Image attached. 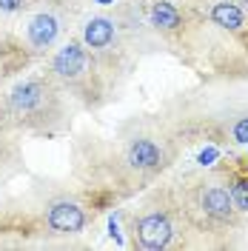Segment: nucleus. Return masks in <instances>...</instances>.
Listing matches in <instances>:
<instances>
[{
    "instance_id": "obj_13",
    "label": "nucleus",
    "mask_w": 248,
    "mask_h": 251,
    "mask_svg": "<svg viewBox=\"0 0 248 251\" xmlns=\"http://www.w3.org/2000/svg\"><path fill=\"white\" fill-rule=\"evenodd\" d=\"M240 6H243V9L248 12V0H240Z\"/></svg>"
},
{
    "instance_id": "obj_6",
    "label": "nucleus",
    "mask_w": 248,
    "mask_h": 251,
    "mask_svg": "<svg viewBox=\"0 0 248 251\" xmlns=\"http://www.w3.org/2000/svg\"><path fill=\"white\" fill-rule=\"evenodd\" d=\"M83 43L94 54V60L100 66V72L106 80L114 77V72H125V57L128 49L123 46L120 37V23L111 15H94L83 26Z\"/></svg>"
},
{
    "instance_id": "obj_10",
    "label": "nucleus",
    "mask_w": 248,
    "mask_h": 251,
    "mask_svg": "<svg viewBox=\"0 0 248 251\" xmlns=\"http://www.w3.org/2000/svg\"><path fill=\"white\" fill-rule=\"evenodd\" d=\"M228 188H231V200L237 205V211L246 217L248 214V174H234V177H228Z\"/></svg>"
},
{
    "instance_id": "obj_1",
    "label": "nucleus",
    "mask_w": 248,
    "mask_h": 251,
    "mask_svg": "<svg viewBox=\"0 0 248 251\" xmlns=\"http://www.w3.org/2000/svg\"><path fill=\"white\" fill-rule=\"evenodd\" d=\"M26 131H0V237L51 240L49 214L66 197H89L97 205L94 191L80 169L57 174L37 169L26 160Z\"/></svg>"
},
{
    "instance_id": "obj_5",
    "label": "nucleus",
    "mask_w": 248,
    "mask_h": 251,
    "mask_svg": "<svg viewBox=\"0 0 248 251\" xmlns=\"http://www.w3.org/2000/svg\"><path fill=\"white\" fill-rule=\"evenodd\" d=\"M46 72L72 97V103H77L89 111L100 109L106 103L109 80L100 72L94 54L86 49L83 40H66L60 49H54L49 57Z\"/></svg>"
},
{
    "instance_id": "obj_8",
    "label": "nucleus",
    "mask_w": 248,
    "mask_h": 251,
    "mask_svg": "<svg viewBox=\"0 0 248 251\" xmlns=\"http://www.w3.org/2000/svg\"><path fill=\"white\" fill-rule=\"evenodd\" d=\"M146 23L163 40L180 43V37H183V31L188 26V9L171 3V0H149V6H146Z\"/></svg>"
},
{
    "instance_id": "obj_2",
    "label": "nucleus",
    "mask_w": 248,
    "mask_h": 251,
    "mask_svg": "<svg viewBox=\"0 0 248 251\" xmlns=\"http://www.w3.org/2000/svg\"><path fill=\"white\" fill-rule=\"evenodd\" d=\"M69 103L72 97L46 69L20 77L0 92V131L63 134L69 128Z\"/></svg>"
},
{
    "instance_id": "obj_4",
    "label": "nucleus",
    "mask_w": 248,
    "mask_h": 251,
    "mask_svg": "<svg viewBox=\"0 0 248 251\" xmlns=\"http://www.w3.org/2000/svg\"><path fill=\"white\" fill-rule=\"evenodd\" d=\"M125 234L128 243L140 251H166L191 246V231L180 214L171 183L143 191L134 208L125 211Z\"/></svg>"
},
{
    "instance_id": "obj_12",
    "label": "nucleus",
    "mask_w": 248,
    "mask_h": 251,
    "mask_svg": "<svg viewBox=\"0 0 248 251\" xmlns=\"http://www.w3.org/2000/svg\"><path fill=\"white\" fill-rule=\"evenodd\" d=\"M6 77H12V72L6 69V63L0 60V83H3V80H6Z\"/></svg>"
},
{
    "instance_id": "obj_3",
    "label": "nucleus",
    "mask_w": 248,
    "mask_h": 251,
    "mask_svg": "<svg viewBox=\"0 0 248 251\" xmlns=\"http://www.w3.org/2000/svg\"><path fill=\"white\" fill-rule=\"evenodd\" d=\"M180 214L186 220L191 237H220L237 234L243 228V214L237 211L228 188V174L223 172H194L183 174L171 183Z\"/></svg>"
},
{
    "instance_id": "obj_7",
    "label": "nucleus",
    "mask_w": 248,
    "mask_h": 251,
    "mask_svg": "<svg viewBox=\"0 0 248 251\" xmlns=\"http://www.w3.org/2000/svg\"><path fill=\"white\" fill-rule=\"evenodd\" d=\"M211 26H217L220 34L231 37L240 49H248V12L234 0H214L202 9Z\"/></svg>"
},
{
    "instance_id": "obj_11",
    "label": "nucleus",
    "mask_w": 248,
    "mask_h": 251,
    "mask_svg": "<svg viewBox=\"0 0 248 251\" xmlns=\"http://www.w3.org/2000/svg\"><path fill=\"white\" fill-rule=\"evenodd\" d=\"M34 0H0V12L6 15H17V12H26Z\"/></svg>"
},
{
    "instance_id": "obj_9",
    "label": "nucleus",
    "mask_w": 248,
    "mask_h": 251,
    "mask_svg": "<svg viewBox=\"0 0 248 251\" xmlns=\"http://www.w3.org/2000/svg\"><path fill=\"white\" fill-rule=\"evenodd\" d=\"M60 31H63L60 17L54 15V12H49V9H40V12H34L26 20L23 43H26V49H29L31 54H46V51L54 49Z\"/></svg>"
}]
</instances>
